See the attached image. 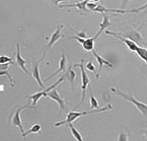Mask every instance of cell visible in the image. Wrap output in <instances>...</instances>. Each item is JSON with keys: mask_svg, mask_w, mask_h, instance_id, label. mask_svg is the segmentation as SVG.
<instances>
[{"mask_svg": "<svg viewBox=\"0 0 147 141\" xmlns=\"http://www.w3.org/2000/svg\"><path fill=\"white\" fill-rule=\"evenodd\" d=\"M0 75L1 76H3V75H6L8 77L9 80V82H10V85H11V86H14V81H13V79L11 77V75H9V73L8 72V69H1V72H0Z\"/></svg>", "mask_w": 147, "mask_h": 141, "instance_id": "603a6c76", "label": "cell"}, {"mask_svg": "<svg viewBox=\"0 0 147 141\" xmlns=\"http://www.w3.org/2000/svg\"><path fill=\"white\" fill-rule=\"evenodd\" d=\"M94 41L95 39L94 37H89L84 40L82 44V47L86 51H92L94 49Z\"/></svg>", "mask_w": 147, "mask_h": 141, "instance_id": "ac0fdd59", "label": "cell"}, {"mask_svg": "<svg viewBox=\"0 0 147 141\" xmlns=\"http://www.w3.org/2000/svg\"><path fill=\"white\" fill-rule=\"evenodd\" d=\"M111 92L114 95H117V96H120L121 98H123L125 100H127V102L131 103L133 105L135 106L136 109L138 110L140 113H141L144 117H146L147 118V104H144V103L139 101L138 99H136L135 96H132V95H130L128 93H125L122 92L121 90H120L119 89H117L116 87H111Z\"/></svg>", "mask_w": 147, "mask_h": 141, "instance_id": "7a4b0ae2", "label": "cell"}, {"mask_svg": "<svg viewBox=\"0 0 147 141\" xmlns=\"http://www.w3.org/2000/svg\"><path fill=\"white\" fill-rule=\"evenodd\" d=\"M62 24H58L56 27V29L54 31V32L51 35V38H50V40H49L48 43H47V46L48 48H51L53 45L56 43L57 42H58L61 39V38L62 37L61 34V28H62Z\"/></svg>", "mask_w": 147, "mask_h": 141, "instance_id": "5bb4252c", "label": "cell"}, {"mask_svg": "<svg viewBox=\"0 0 147 141\" xmlns=\"http://www.w3.org/2000/svg\"><path fill=\"white\" fill-rule=\"evenodd\" d=\"M84 60H81V62L80 63H75L73 67H80V75H81V90H82V96H81V100H80V103L79 104H81L84 103V100L85 99V96H86V91H87V86H89V84H90V78L88 77L87 72H86V68L84 67Z\"/></svg>", "mask_w": 147, "mask_h": 141, "instance_id": "277c9868", "label": "cell"}, {"mask_svg": "<svg viewBox=\"0 0 147 141\" xmlns=\"http://www.w3.org/2000/svg\"><path fill=\"white\" fill-rule=\"evenodd\" d=\"M130 0H122L121 3V6H120V9H124L126 8V6H127V4L129 3Z\"/></svg>", "mask_w": 147, "mask_h": 141, "instance_id": "f1b7e54d", "label": "cell"}, {"mask_svg": "<svg viewBox=\"0 0 147 141\" xmlns=\"http://www.w3.org/2000/svg\"><path fill=\"white\" fill-rule=\"evenodd\" d=\"M47 96L49 97L51 100H52L55 101L58 104V106H59V115L62 113V111H66L65 102L63 98L61 96L59 92L57 91V87L54 88L51 91L48 92L47 94Z\"/></svg>", "mask_w": 147, "mask_h": 141, "instance_id": "52a82bcc", "label": "cell"}, {"mask_svg": "<svg viewBox=\"0 0 147 141\" xmlns=\"http://www.w3.org/2000/svg\"><path fill=\"white\" fill-rule=\"evenodd\" d=\"M118 35H120L126 38V39H129L132 41L136 42L139 46H143V47H147V42L145 41L142 36L140 34L139 31L136 30H131L129 31L127 33H120V32H116Z\"/></svg>", "mask_w": 147, "mask_h": 141, "instance_id": "8992f818", "label": "cell"}, {"mask_svg": "<svg viewBox=\"0 0 147 141\" xmlns=\"http://www.w3.org/2000/svg\"><path fill=\"white\" fill-rule=\"evenodd\" d=\"M85 68H86V70H88V71L90 72H96L95 66L94 65V63H92L91 60H90L89 62H87V64H86V66H85Z\"/></svg>", "mask_w": 147, "mask_h": 141, "instance_id": "4316f807", "label": "cell"}, {"mask_svg": "<svg viewBox=\"0 0 147 141\" xmlns=\"http://www.w3.org/2000/svg\"><path fill=\"white\" fill-rule=\"evenodd\" d=\"M25 109H35V106L30 105H24V106H19L17 107L15 111H13V113L11 114V116L9 117V121L11 122V124L13 127H17L20 129L21 133H24V130L22 126L21 118V111H24Z\"/></svg>", "mask_w": 147, "mask_h": 141, "instance_id": "3957f363", "label": "cell"}, {"mask_svg": "<svg viewBox=\"0 0 147 141\" xmlns=\"http://www.w3.org/2000/svg\"><path fill=\"white\" fill-rule=\"evenodd\" d=\"M45 55H46V53H44L43 55L42 56V57H41L40 59H39V60L35 63V65L33 66L32 72V77L34 78V79L36 80V82L38 83V85H39V86L41 87V89H42V90H44V89H46V88L44 84L42 83V79H41V76H40V72H39V63H40V62H41L43 59H44Z\"/></svg>", "mask_w": 147, "mask_h": 141, "instance_id": "8fae6325", "label": "cell"}, {"mask_svg": "<svg viewBox=\"0 0 147 141\" xmlns=\"http://www.w3.org/2000/svg\"><path fill=\"white\" fill-rule=\"evenodd\" d=\"M142 133H143V135H144L146 137V140H147V128L146 129H143V130L142 131Z\"/></svg>", "mask_w": 147, "mask_h": 141, "instance_id": "f546056e", "label": "cell"}, {"mask_svg": "<svg viewBox=\"0 0 147 141\" xmlns=\"http://www.w3.org/2000/svg\"><path fill=\"white\" fill-rule=\"evenodd\" d=\"M69 129H70V131H71V133H72V136L74 137L76 140L77 141H84V138H83V136L80 134V132H79L78 129L76 128L75 126L72 125V123H69Z\"/></svg>", "mask_w": 147, "mask_h": 141, "instance_id": "44dd1931", "label": "cell"}, {"mask_svg": "<svg viewBox=\"0 0 147 141\" xmlns=\"http://www.w3.org/2000/svg\"><path fill=\"white\" fill-rule=\"evenodd\" d=\"M16 63L19 67L24 72H25L27 75H32V72L28 71L26 67V60L22 57L21 53V45L19 43L16 44Z\"/></svg>", "mask_w": 147, "mask_h": 141, "instance_id": "30bf717a", "label": "cell"}, {"mask_svg": "<svg viewBox=\"0 0 147 141\" xmlns=\"http://www.w3.org/2000/svg\"><path fill=\"white\" fill-rule=\"evenodd\" d=\"M102 17H103V19H102V21L99 24V29L98 31H97V33L94 36V39L96 40L99 36L101 35V34L104 31L106 30V28L109 27H110L112 25V23L110 20H109V17L107 14L105 13H102Z\"/></svg>", "mask_w": 147, "mask_h": 141, "instance_id": "4fadbf2b", "label": "cell"}, {"mask_svg": "<svg viewBox=\"0 0 147 141\" xmlns=\"http://www.w3.org/2000/svg\"><path fill=\"white\" fill-rule=\"evenodd\" d=\"M14 63V61L13 60V58L8 57V56H4L2 55L0 57V64H3V63Z\"/></svg>", "mask_w": 147, "mask_h": 141, "instance_id": "cb8c5ba5", "label": "cell"}, {"mask_svg": "<svg viewBox=\"0 0 147 141\" xmlns=\"http://www.w3.org/2000/svg\"><path fill=\"white\" fill-rule=\"evenodd\" d=\"M76 77V74L74 72V70L72 69V67L70 65L68 70L66 71L64 75L61 76V78H64L65 81H68L71 84V86L72 88L74 87V82H75V78Z\"/></svg>", "mask_w": 147, "mask_h": 141, "instance_id": "2e32d148", "label": "cell"}, {"mask_svg": "<svg viewBox=\"0 0 147 141\" xmlns=\"http://www.w3.org/2000/svg\"><path fill=\"white\" fill-rule=\"evenodd\" d=\"M63 81H65V80H64V78L61 77V78H59L56 82H55V83H54L53 85H51L50 87L46 88V89H44V90H42V91L36 92V93H35L34 94H32V95H30V96H28V98H29L30 100H32L33 106H36V104L38 103V101L42 98V96H47V94L48 92L51 91V90H53V89H54V88L57 87V86H58V85H60Z\"/></svg>", "mask_w": 147, "mask_h": 141, "instance_id": "5b68a950", "label": "cell"}, {"mask_svg": "<svg viewBox=\"0 0 147 141\" xmlns=\"http://www.w3.org/2000/svg\"><path fill=\"white\" fill-rule=\"evenodd\" d=\"M89 93H90V109L93 110V109H98L99 104L98 100H97L96 97L94 96L92 90L90 89V86H89Z\"/></svg>", "mask_w": 147, "mask_h": 141, "instance_id": "7402d4cb", "label": "cell"}, {"mask_svg": "<svg viewBox=\"0 0 147 141\" xmlns=\"http://www.w3.org/2000/svg\"><path fill=\"white\" fill-rule=\"evenodd\" d=\"M89 1H91V2H92V1H93V0H89Z\"/></svg>", "mask_w": 147, "mask_h": 141, "instance_id": "1f68e13d", "label": "cell"}, {"mask_svg": "<svg viewBox=\"0 0 147 141\" xmlns=\"http://www.w3.org/2000/svg\"><path fill=\"white\" fill-rule=\"evenodd\" d=\"M91 52H92V53H93V55L94 56V57H95V59H96L97 62L98 63V71H97L96 73V78L97 79H98V78H100L101 73H102L103 66H107L109 67L112 68V67H113V64H112L109 60H105V58L103 57H102L100 54L98 53L94 50V49Z\"/></svg>", "mask_w": 147, "mask_h": 141, "instance_id": "9c48e42d", "label": "cell"}, {"mask_svg": "<svg viewBox=\"0 0 147 141\" xmlns=\"http://www.w3.org/2000/svg\"><path fill=\"white\" fill-rule=\"evenodd\" d=\"M69 27V28H70L71 30L73 31L74 32H75L76 35L79 36V37H80V38H83V39H87V38H89V36L87 35V33H86V31H85V30H83L82 31H80V32H78V31H75L73 28H72L71 27H69V26H68Z\"/></svg>", "mask_w": 147, "mask_h": 141, "instance_id": "484cf974", "label": "cell"}, {"mask_svg": "<svg viewBox=\"0 0 147 141\" xmlns=\"http://www.w3.org/2000/svg\"><path fill=\"white\" fill-rule=\"evenodd\" d=\"M113 109V106L111 104H108L107 105L103 107L102 108H98V109H93V110H89V111H76L73 110L72 111H69L67 116H66L65 119L63 121H60L57 122L56 123H54L55 127H60L61 126H64L65 124L72 123L73 122H75L79 118L82 117V116H85L87 114H94V113H102V112H105V111H111Z\"/></svg>", "mask_w": 147, "mask_h": 141, "instance_id": "6da1fadb", "label": "cell"}, {"mask_svg": "<svg viewBox=\"0 0 147 141\" xmlns=\"http://www.w3.org/2000/svg\"><path fill=\"white\" fill-rule=\"evenodd\" d=\"M135 53H137L138 57L142 60L145 62V63L147 65V47H143V46H138Z\"/></svg>", "mask_w": 147, "mask_h": 141, "instance_id": "ffe728a7", "label": "cell"}, {"mask_svg": "<svg viewBox=\"0 0 147 141\" xmlns=\"http://www.w3.org/2000/svg\"><path fill=\"white\" fill-rule=\"evenodd\" d=\"M42 130V125L39 123H36L34 124L30 129H28V131L24 132V133H22V137L26 140V137L30 135V134H36V133H40Z\"/></svg>", "mask_w": 147, "mask_h": 141, "instance_id": "e0dca14e", "label": "cell"}, {"mask_svg": "<svg viewBox=\"0 0 147 141\" xmlns=\"http://www.w3.org/2000/svg\"><path fill=\"white\" fill-rule=\"evenodd\" d=\"M141 12L144 13V14H147V2L138 8L133 9H123L122 13H138Z\"/></svg>", "mask_w": 147, "mask_h": 141, "instance_id": "d6986e66", "label": "cell"}, {"mask_svg": "<svg viewBox=\"0 0 147 141\" xmlns=\"http://www.w3.org/2000/svg\"><path fill=\"white\" fill-rule=\"evenodd\" d=\"M89 2V0H84L82 2L76 3V4H71V5H61L60 8H71V7H75L78 9V12L80 13H90V10L87 9V5Z\"/></svg>", "mask_w": 147, "mask_h": 141, "instance_id": "9a60e30c", "label": "cell"}, {"mask_svg": "<svg viewBox=\"0 0 147 141\" xmlns=\"http://www.w3.org/2000/svg\"><path fill=\"white\" fill-rule=\"evenodd\" d=\"M99 1H101V0H93L92 2H93V3H98Z\"/></svg>", "mask_w": 147, "mask_h": 141, "instance_id": "4dcf8cb0", "label": "cell"}, {"mask_svg": "<svg viewBox=\"0 0 147 141\" xmlns=\"http://www.w3.org/2000/svg\"><path fill=\"white\" fill-rule=\"evenodd\" d=\"M51 1L54 3V6L60 8V3L61 2H64V1H73V0H51Z\"/></svg>", "mask_w": 147, "mask_h": 141, "instance_id": "83f0119b", "label": "cell"}, {"mask_svg": "<svg viewBox=\"0 0 147 141\" xmlns=\"http://www.w3.org/2000/svg\"><path fill=\"white\" fill-rule=\"evenodd\" d=\"M66 65H67V59H66V56L65 53H61V56L60 61H59V66H58V68L56 72H54L51 75H50L48 78H47L46 79H44V82H47L50 80L51 78H54V76H56L57 75H58L61 72H65L66 70Z\"/></svg>", "mask_w": 147, "mask_h": 141, "instance_id": "7c38bea8", "label": "cell"}, {"mask_svg": "<svg viewBox=\"0 0 147 141\" xmlns=\"http://www.w3.org/2000/svg\"><path fill=\"white\" fill-rule=\"evenodd\" d=\"M129 137H128V134L127 132H121L120 134L117 136V140L118 141H128L129 140Z\"/></svg>", "mask_w": 147, "mask_h": 141, "instance_id": "d4e9b609", "label": "cell"}, {"mask_svg": "<svg viewBox=\"0 0 147 141\" xmlns=\"http://www.w3.org/2000/svg\"><path fill=\"white\" fill-rule=\"evenodd\" d=\"M105 33L106 34V35H108L113 36L114 38L117 39L118 40H120V42H122V43H123L124 45H126L127 47L128 48V49H129L130 51L135 52L136 51V49H137V48H138V46H139V45H138V44L136 43V42H134V41H132V40H131V39H129L123 38V37H122V36L118 35H117L116 32H113V31H111L105 30Z\"/></svg>", "mask_w": 147, "mask_h": 141, "instance_id": "ba28073f", "label": "cell"}]
</instances>
